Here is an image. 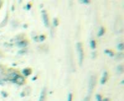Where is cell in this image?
Masks as SVG:
<instances>
[{"mask_svg":"<svg viewBox=\"0 0 124 101\" xmlns=\"http://www.w3.org/2000/svg\"><path fill=\"white\" fill-rule=\"evenodd\" d=\"M77 49L78 52V56H79V63L81 65L82 63H83V61L84 59V52L82 44L80 43H78L77 44Z\"/></svg>","mask_w":124,"mask_h":101,"instance_id":"cell-1","label":"cell"},{"mask_svg":"<svg viewBox=\"0 0 124 101\" xmlns=\"http://www.w3.org/2000/svg\"><path fill=\"white\" fill-rule=\"evenodd\" d=\"M96 76L94 75L91 76L90 78V80H89V88H88L89 93H90V94H91L93 89H94V86L95 85H96Z\"/></svg>","mask_w":124,"mask_h":101,"instance_id":"cell-2","label":"cell"},{"mask_svg":"<svg viewBox=\"0 0 124 101\" xmlns=\"http://www.w3.org/2000/svg\"><path fill=\"white\" fill-rule=\"evenodd\" d=\"M12 78H13V81L17 84H22L24 83V78L22 77L21 76H19L18 75H15L14 76H12Z\"/></svg>","mask_w":124,"mask_h":101,"instance_id":"cell-3","label":"cell"},{"mask_svg":"<svg viewBox=\"0 0 124 101\" xmlns=\"http://www.w3.org/2000/svg\"><path fill=\"white\" fill-rule=\"evenodd\" d=\"M43 20H44V24L46 25V27H48V25H49V20H48V15L46 13V12L45 11H43Z\"/></svg>","mask_w":124,"mask_h":101,"instance_id":"cell-4","label":"cell"},{"mask_svg":"<svg viewBox=\"0 0 124 101\" xmlns=\"http://www.w3.org/2000/svg\"><path fill=\"white\" fill-rule=\"evenodd\" d=\"M45 96H46V89L45 88L43 89V90L41 92V94L40 95L39 101H45Z\"/></svg>","mask_w":124,"mask_h":101,"instance_id":"cell-5","label":"cell"},{"mask_svg":"<svg viewBox=\"0 0 124 101\" xmlns=\"http://www.w3.org/2000/svg\"><path fill=\"white\" fill-rule=\"evenodd\" d=\"M107 75H108V74H107V72H105L104 73V74H103L102 77V79H101L102 84H104V83L106 82V81H107Z\"/></svg>","mask_w":124,"mask_h":101,"instance_id":"cell-6","label":"cell"},{"mask_svg":"<svg viewBox=\"0 0 124 101\" xmlns=\"http://www.w3.org/2000/svg\"><path fill=\"white\" fill-rule=\"evenodd\" d=\"M91 46L93 49H94L96 48V41L94 40H92L91 42Z\"/></svg>","mask_w":124,"mask_h":101,"instance_id":"cell-7","label":"cell"},{"mask_svg":"<svg viewBox=\"0 0 124 101\" xmlns=\"http://www.w3.org/2000/svg\"><path fill=\"white\" fill-rule=\"evenodd\" d=\"M104 28H101L99 30V36H102V35H104Z\"/></svg>","mask_w":124,"mask_h":101,"instance_id":"cell-8","label":"cell"},{"mask_svg":"<svg viewBox=\"0 0 124 101\" xmlns=\"http://www.w3.org/2000/svg\"><path fill=\"white\" fill-rule=\"evenodd\" d=\"M72 99H73V95H72L71 93H70V94H68V101H72Z\"/></svg>","mask_w":124,"mask_h":101,"instance_id":"cell-9","label":"cell"},{"mask_svg":"<svg viewBox=\"0 0 124 101\" xmlns=\"http://www.w3.org/2000/svg\"><path fill=\"white\" fill-rule=\"evenodd\" d=\"M118 49H120V50H123V48H124V44L123 43L119 44V45L118 46Z\"/></svg>","mask_w":124,"mask_h":101,"instance_id":"cell-10","label":"cell"},{"mask_svg":"<svg viewBox=\"0 0 124 101\" xmlns=\"http://www.w3.org/2000/svg\"><path fill=\"white\" fill-rule=\"evenodd\" d=\"M96 98H97V101H102L101 95H99V94H97V95H96Z\"/></svg>","mask_w":124,"mask_h":101,"instance_id":"cell-11","label":"cell"},{"mask_svg":"<svg viewBox=\"0 0 124 101\" xmlns=\"http://www.w3.org/2000/svg\"><path fill=\"white\" fill-rule=\"evenodd\" d=\"M83 101H90V97H89V96H87V97L84 99Z\"/></svg>","mask_w":124,"mask_h":101,"instance_id":"cell-12","label":"cell"},{"mask_svg":"<svg viewBox=\"0 0 124 101\" xmlns=\"http://www.w3.org/2000/svg\"><path fill=\"white\" fill-rule=\"evenodd\" d=\"M109 101V100L108 99H104L103 100V101Z\"/></svg>","mask_w":124,"mask_h":101,"instance_id":"cell-13","label":"cell"}]
</instances>
